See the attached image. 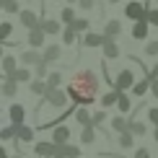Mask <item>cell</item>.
Listing matches in <instances>:
<instances>
[{"mask_svg":"<svg viewBox=\"0 0 158 158\" xmlns=\"http://www.w3.org/2000/svg\"><path fill=\"white\" fill-rule=\"evenodd\" d=\"M68 98L75 106H91L96 101V91H98V75L94 70H78L68 83Z\"/></svg>","mask_w":158,"mask_h":158,"instance_id":"6da1fadb","label":"cell"},{"mask_svg":"<svg viewBox=\"0 0 158 158\" xmlns=\"http://www.w3.org/2000/svg\"><path fill=\"white\" fill-rule=\"evenodd\" d=\"M44 104H49V106H55V109H65V104H68V91H62V88H47V94L42 96L39 109H42Z\"/></svg>","mask_w":158,"mask_h":158,"instance_id":"7a4b0ae2","label":"cell"},{"mask_svg":"<svg viewBox=\"0 0 158 158\" xmlns=\"http://www.w3.org/2000/svg\"><path fill=\"white\" fill-rule=\"evenodd\" d=\"M132 85H135V73L130 68H124V70L117 73V78H114V88L117 91H130Z\"/></svg>","mask_w":158,"mask_h":158,"instance_id":"3957f363","label":"cell"},{"mask_svg":"<svg viewBox=\"0 0 158 158\" xmlns=\"http://www.w3.org/2000/svg\"><path fill=\"white\" fill-rule=\"evenodd\" d=\"M145 13H148V8L143 3H137V0H130V3L124 5V16H127L130 21H143Z\"/></svg>","mask_w":158,"mask_h":158,"instance_id":"277c9868","label":"cell"},{"mask_svg":"<svg viewBox=\"0 0 158 158\" xmlns=\"http://www.w3.org/2000/svg\"><path fill=\"white\" fill-rule=\"evenodd\" d=\"M18 18H21V26L26 31H31V29H39V23H42V18L36 16L31 8H21V13H18Z\"/></svg>","mask_w":158,"mask_h":158,"instance_id":"5b68a950","label":"cell"},{"mask_svg":"<svg viewBox=\"0 0 158 158\" xmlns=\"http://www.w3.org/2000/svg\"><path fill=\"white\" fill-rule=\"evenodd\" d=\"M8 119H10V124H16V127L26 124V109L21 104H10L8 106Z\"/></svg>","mask_w":158,"mask_h":158,"instance_id":"8992f818","label":"cell"},{"mask_svg":"<svg viewBox=\"0 0 158 158\" xmlns=\"http://www.w3.org/2000/svg\"><path fill=\"white\" fill-rule=\"evenodd\" d=\"M55 145H65V143H70V127L68 124H57V127H52V137H49Z\"/></svg>","mask_w":158,"mask_h":158,"instance_id":"52a82bcc","label":"cell"},{"mask_svg":"<svg viewBox=\"0 0 158 158\" xmlns=\"http://www.w3.org/2000/svg\"><path fill=\"white\" fill-rule=\"evenodd\" d=\"M18 60H21L23 68H36L39 62H44V60H42V52H36V49H23Z\"/></svg>","mask_w":158,"mask_h":158,"instance_id":"ba28073f","label":"cell"},{"mask_svg":"<svg viewBox=\"0 0 158 158\" xmlns=\"http://www.w3.org/2000/svg\"><path fill=\"white\" fill-rule=\"evenodd\" d=\"M101 52H104V60H117V57H122V49H119V44H117L114 39H104Z\"/></svg>","mask_w":158,"mask_h":158,"instance_id":"9c48e42d","label":"cell"},{"mask_svg":"<svg viewBox=\"0 0 158 158\" xmlns=\"http://www.w3.org/2000/svg\"><path fill=\"white\" fill-rule=\"evenodd\" d=\"M34 153H36L39 158H55V156H57V145H55L52 140L36 143V145H34Z\"/></svg>","mask_w":158,"mask_h":158,"instance_id":"30bf717a","label":"cell"},{"mask_svg":"<svg viewBox=\"0 0 158 158\" xmlns=\"http://www.w3.org/2000/svg\"><path fill=\"white\" fill-rule=\"evenodd\" d=\"M44 39H47V34H44L42 29H31V31H26V42H29L31 49H42V47H44Z\"/></svg>","mask_w":158,"mask_h":158,"instance_id":"8fae6325","label":"cell"},{"mask_svg":"<svg viewBox=\"0 0 158 158\" xmlns=\"http://www.w3.org/2000/svg\"><path fill=\"white\" fill-rule=\"evenodd\" d=\"M104 39H106V36L98 34V31H85L83 39H81V44H83V47H91V49H94V47H101Z\"/></svg>","mask_w":158,"mask_h":158,"instance_id":"7c38bea8","label":"cell"},{"mask_svg":"<svg viewBox=\"0 0 158 158\" xmlns=\"http://www.w3.org/2000/svg\"><path fill=\"white\" fill-rule=\"evenodd\" d=\"M148 31H150V23L143 18V21H135L132 26V39H137V42H143V39H148Z\"/></svg>","mask_w":158,"mask_h":158,"instance_id":"4fadbf2b","label":"cell"},{"mask_svg":"<svg viewBox=\"0 0 158 158\" xmlns=\"http://www.w3.org/2000/svg\"><path fill=\"white\" fill-rule=\"evenodd\" d=\"M60 55H62V47H60V44H49V47H44V52H42V60L49 65V62L60 60Z\"/></svg>","mask_w":158,"mask_h":158,"instance_id":"5bb4252c","label":"cell"},{"mask_svg":"<svg viewBox=\"0 0 158 158\" xmlns=\"http://www.w3.org/2000/svg\"><path fill=\"white\" fill-rule=\"evenodd\" d=\"M101 34L106 36V39H117V36L122 34V23L117 21V18H111V21H106V26H104V31H101Z\"/></svg>","mask_w":158,"mask_h":158,"instance_id":"9a60e30c","label":"cell"},{"mask_svg":"<svg viewBox=\"0 0 158 158\" xmlns=\"http://www.w3.org/2000/svg\"><path fill=\"white\" fill-rule=\"evenodd\" d=\"M0 68H3V75H5V78H10L13 73H16V68H18V60H16L13 55H5L3 62H0Z\"/></svg>","mask_w":158,"mask_h":158,"instance_id":"2e32d148","label":"cell"},{"mask_svg":"<svg viewBox=\"0 0 158 158\" xmlns=\"http://www.w3.org/2000/svg\"><path fill=\"white\" fill-rule=\"evenodd\" d=\"M39 29H42L44 34H57V31H62V26H60V21H57V18H42Z\"/></svg>","mask_w":158,"mask_h":158,"instance_id":"e0dca14e","label":"cell"},{"mask_svg":"<svg viewBox=\"0 0 158 158\" xmlns=\"http://www.w3.org/2000/svg\"><path fill=\"white\" fill-rule=\"evenodd\" d=\"M57 156H62V158H81V148L65 143V145H57Z\"/></svg>","mask_w":158,"mask_h":158,"instance_id":"ac0fdd59","label":"cell"},{"mask_svg":"<svg viewBox=\"0 0 158 158\" xmlns=\"http://www.w3.org/2000/svg\"><path fill=\"white\" fill-rule=\"evenodd\" d=\"M34 135H36V130H34V127H29V124H21V127H18L16 140H18V143H34Z\"/></svg>","mask_w":158,"mask_h":158,"instance_id":"d6986e66","label":"cell"},{"mask_svg":"<svg viewBox=\"0 0 158 158\" xmlns=\"http://www.w3.org/2000/svg\"><path fill=\"white\" fill-rule=\"evenodd\" d=\"M0 94H3V96H8V98H13V96L18 94V83L13 81V78H5V81L0 83Z\"/></svg>","mask_w":158,"mask_h":158,"instance_id":"ffe728a7","label":"cell"},{"mask_svg":"<svg viewBox=\"0 0 158 158\" xmlns=\"http://www.w3.org/2000/svg\"><path fill=\"white\" fill-rule=\"evenodd\" d=\"M127 127H130V119L124 114H117V117H111V130H114V132H127Z\"/></svg>","mask_w":158,"mask_h":158,"instance_id":"44dd1931","label":"cell"},{"mask_svg":"<svg viewBox=\"0 0 158 158\" xmlns=\"http://www.w3.org/2000/svg\"><path fill=\"white\" fill-rule=\"evenodd\" d=\"M130 91H132V96H145L148 94V91H150V78H143V81H135V85H132V88H130Z\"/></svg>","mask_w":158,"mask_h":158,"instance_id":"7402d4cb","label":"cell"},{"mask_svg":"<svg viewBox=\"0 0 158 158\" xmlns=\"http://www.w3.org/2000/svg\"><path fill=\"white\" fill-rule=\"evenodd\" d=\"M73 117H75V122L81 124V127H88V124H91V111H88V106H78Z\"/></svg>","mask_w":158,"mask_h":158,"instance_id":"603a6c76","label":"cell"},{"mask_svg":"<svg viewBox=\"0 0 158 158\" xmlns=\"http://www.w3.org/2000/svg\"><path fill=\"white\" fill-rule=\"evenodd\" d=\"M119 94H122V91H117V88L106 91V94L101 96V106H104V109H109V106H117V98H119Z\"/></svg>","mask_w":158,"mask_h":158,"instance_id":"cb8c5ba5","label":"cell"},{"mask_svg":"<svg viewBox=\"0 0 158 158\" xmlns=\"http://www.w3.org/2000/svg\"><path fill=\"white\" fill-rule=\"evenodd\" d=\"M81 143H83V145H94V143H96V127H94V124H88V127L81 130Z\"/></svg>","mask_w":158,"mask_h":158,"instance_id":"d4e9b609","label":"cell"},{"mask_svg":"<svg viewBox=\"0 0 158 158\" xmlns=\"http://www.w3.org/2000/svg\"><path fill=\"white\" fill-rule=\"evenodd\" d=\"M117 109H119L122 114H130V111H132V101H130L127 91H122V94H119V98H117Z\"/></svg>","mask_w":158,"mask_h":158,"instance_id":"484cf974","label":"cell"},{"mask_svg":"<svg viewBox=\"0 0 158 158\" xmlns=\"http://www.w3.org/2000/svg\"><path fill=\"white\" fill-rule=\"evenodd\" d=\"M130 119V117H127ZM127 132H132L135 137H143L148 132V127H145V122H137V119H130V127H127Z\"/></svg>","mask_w":158,"mask_h":158,"instance_id":"4316f807","label":"cell"},{"mask_svg":"<svg viewBox=\"0 0 158 158\" xmlns=\"http://www.w3.org/2000/svg\"><path fill=\"white\" fill-rule=\"evenodd\" d=\"M10 78H13L16 83H31V81H34V78H31V70H29V68H16V73H13Z\"/></svg>","mask_w":158,"mask_h":158,"instance_id":"83f0119b","label":"cell"},{"mask_svg":"<svg viewBox=\"0 0 158 158\" xmlns=\"http://www.w3.org/2000/svg\"><path fill=\"white\" fill-rule=\"evenodd\" d=\"M29 91H31L34 96H44V94H47V83L39 81V78H34V81L29 83Z\"/></svg>","mask_w":158,"mask_h":158,"instance_id":"f1b7e54d","label":"cell"},{"mask_svg":"<svg viewBox=\"0 0 158 158\" xmlns=\"http://www.w3.org/2000/svg\"><path fill=\"white\" fill-rule=\"evenodd\" d=\"M117 145L124 148V150H130V148L135 145V135H132V132H122L119 137H117Z\"/></svg>","mask_w":158,"mask_h":158,"instance_id":"f546056e","label":"cell"},{"mask_svg":"<svg viewBox=\"0 0 158 158\" xmlns=\"http://www.w3.org/2000/svg\"><path fill=\"white\" fill-rule=\"evenodd\" d=\"M16 135H18L16 124H5V127H0V140H16Z\"/></svg>","mask_w":158,"mask_h":158,"instance_id":"4dcf8cb0","label":"cell"},{"mask_svg":"<svg viewBox=\"0 0 158 158\" xmlns=\"http://www.w3.org/2000/svg\"><path fill=\"white\" fill-rule=\"evenodd\" d=\"M75 8H70V5H68V8H62L60 10V23H65V26H70V23H73L75 21Z\"/></svg>","mask_w":158,"mask_h":158,"instance_id":"1f68e13d","label":"cell"},{"mask_svg":"<svg viewBox=\"0 0 158 158\" xmlns=\"http://www.w3.org/2000/svg\"><path fill=\"white\" fill-rule=\"evenodd\" d=\"M44 83H47V88H60V83H62V73H60V70H52Z\"/></svg>","mask_w":158,"mask_h":158,"instance_id":"d6a6232c","label":"cell"},{"mask_svg":"<svg viewBox=\"0 0 158 158\" xmlns=\"http://www.w3.org/2000/svg\"><path fill=\"white\" fill-rule=\"evenodd\" d=\"M10 34H13V23H10V21H3V23H0V44L8 42Z\"/></svg>","mask_w":158,"mask_h":158,"instance_id":"836d02e7","label":"cell"},{"mask_svg":"<svg viewBox=\"0 0 158 158\" xmlns=\"http://www.w3.org/2000/svg\"><path fill=\"white\" fill-rule=\"evenodd\" d=\"M88 18H75V21L73 23H70V29H73L75 31V34H83V31H88Z\"/></svg>","mask_w":158,"mask_h":158,"instance_id":"e575fe53","label":"cell"},{"mask_svg":"<svg viewBox=\"0 0 158 158\" xmlns=\"http://www.w3.org/2000/svg\"><path fill=\"white\" fill-rule=\"evenodd\" d=\"M34 75L39 78V81H47V75H49V65H47V62H39L36 68H34Z\"/></svg>","mask_w":158,"mask_h":158,"instance_id":"d590c367","label":"cell"},{"mask_svg":"<svg viewBox=\"0 0 158 158\" xmlns=\"http://www.w3.org/2000/svg\"><path fill=\"white\" fill-rule=\"evenodd\" d=\"M62 42H65V44H75V42H78V34L70 29V26H65V29H62Z\"/></svg>","mask_w":158,"mask_h":158,"instance_id":"8d00e7d4","label":"cell"},{"mask_svg":"<svg viewBox=\"0 0 158 158\" xmlns=\"http://www.w3.org/2000/svg\"><path fill=\"white\" fill-rule=\"evenodd\" d=\"M106 122V111H94V114H91V124H94V127H101V124Z\"/></svg>","mask_w":158,"mask_h":158,"instance_id":"74e56055","label":"cell"},{"mask_svg":"<svg viewBox=\"0 0 158 158\" xmlns=\"http://www.w3.org/2000/svg\"><path fill=\"white\" fill-rule=\"evenodd\" d=\"M3 10L5 13H21V5H18V0H3Z\"/></svg>","mask_w":158,"mask_h":158,"instance_id":"f35d334b","label":"cell"},{"mask_svg":"<svg viewBox=\"0 0 158 158\" xmlns=\"http://www.w3.org/2000/svg\"><path fill=\"white\" fill-rule=\"evenodd\" d=\"M143 52H145L148 57H158V39H153V42H148Z\"/></svg>","mask_w":158,"mask_h":158,"instance_id":"ab89813d","label":"cell"},{"mask_svg":"<svg viewBox=\"0 0 158 158\" xmlns=\"http://www.w3.org/2000/svg\"><path fill=\"white\" fill-rule=\"evenodd\" d=\"M145 21H148L150 26H158V8H148V13H145Z\"/></svg>","mask_w":158,"mask_h":158,"instance_id":"60d3db41","label":"cell"},{"mask_svg":"<svg viewBox=\"0 0 158 158\" xmlns=\"http://www.w3.org/2000/svg\"><path fill=\"white\" fill-rule=\"evenodd\" d=\"M148 122H153V127H158V106L148 109Z\"/></svg>","mask_w":158,"mask_h":158,"instance_id":"b9f144b4","label":"cell"},{"mask_svg":"<svg viewBox=\"0 0 158 158\" xmlns=\"http://www.w3.org/2000/svg\"><path fill=\"white\" fill-rule=\"evenodd\" d=\"M132 158H150V150H148V148H137Z\"/></svg>","mask_w":158,"mask_h":158,"instance_id":"7bdbcfd3","label":"cell"},{"mask_svg":"<svg viewBox=\"0 0 158 158\" xmlns=\"http://www.w3.org/2000/svg\"><path fill=\"white\" fill-rule=\"evenodd\" d=\"M150 94H153V98H158V78L150 81Z\"/></svg>","mask_w":158,"mask_h":158,"instance_id":"ee69618b","label":"cell"},{"mask_svg":"<svg viewBox=\"0 0 158 158\" xmlns=\"http://www.w3.org/2000/svg\"><path fill=\"white\" fill-rule=\"evenodd\" d=\"M78 5H81L83 10H91L94 8V0H78Z\"/></svg>","mask_w":158,"mask_h":158,"instance_id":"f6af8a7d","label":"cell"},{"mask_svg":"<svg viewBox=\"0 0 158 158\" xmlns=\"http://www.w3.org/2000/svg\"><path fill=\"white\" fill-rule=\"evenodd\" d=\"M145 78H150V81H153V78H158V62H156V65H153V68H150V70H148V75H145Z\"/></svg>","mask_w":158,"mask_h":158,"instance_id":"bcb514c9","label":"cell"},{"mask_svg":"<svg viewBox=\"0 0 158 158\" xmlns=\"http://www.w3.org/2000/svg\"><path fill=\"white\" fill-rule=\"evenodd\" d=\"M0 158H10V156H8V150H5L3 145H0Z\"/></svg>","mask_w":158,"mask_h":158,"instance_id":"7dc6e473","label":"cell"},{"mask_svg":"<svg viewBox=\"0 0 158 158\" xmlns=\"http://www.w3.org/2000/svg\"><path fill=\"white\" fill-rule=\"evenodd\" d=\"M153 140H156V143H158V127H156V130H153Z\"/></svg>","mask_w":158,"mask_h":158,"instance_id":"c3c4849f","label":"cell"},{"mask_svg":"<svg viewBox=\"0 0 158 158\" xmlns=\"http://www.w3.org/2000/svg\"><path fill=\"white\" fill-rule=\"evenodd\" d=\"M3 57H5V52H3V44H0V62H3Z\"/></svg>","mask_w":158,"mask_h":158,"instance_id":"681fc988","label":"cell"},{"mask_svg":"<svg viewBox=\"0 0 158 158\" xmlns=\"http://www.w3.org/2000/svg\"><path fill=\"white\" fill-rule=\"evenodd\" d=\"M73 3H78V0H68V5H73Z\"/></svg>","mask_w":158,"mask_h":158,"instance_id":"f907efd6","label":"cell"},{"mask_svg":"<svg viewBox=\"0 0 158 158\" xmlns=\"http://www.w3.org/2000/svg\"><path fill=\"white\" fill-rule=\"evenodd\" d=\"M10 158H23V156H10Z\"/></svg>","mask_w":158,"mask_h":158,"instance_id":"816d5d0a","label":"cell"},{"mask_svg":"<svg viewBox=\"0 0 158 158\" xmlns=\"http://www.w3.org/2000/svg\"><path fill=\"white\" fill-rule=\"evenodd\" d=\"M0 10H3V3H0Z\"/></svg>","mask_w":158,"mask_h":158,"instance_id":"f5cc1de1","label":"cell"},{"mask_svg":"<svg viewBox=\"0 0 158 158\" xmlns=\"http://www.w3.org/2000/svg\"><path fill=\"white\" fill-rule=\"evenodd\" d=\"M55 158H62V156H55Z\"/></svg>","mask_w":158,"mask_h":158,"instance_id":"db71d44e","label":"cell"},{"mask_svg":"<svg viewBox=\"0 0 158 158\" xmlns=\"http://www.w3.org/2000/svg\"><path fill=\"white\" fill-rule=\"evenodd\" d=\"M0 3H3V0H0Z\"/></svg>","mask_w":158,"mask_h":158,"instance_id":"11a10c76","label":"cell"}]
</instances>
